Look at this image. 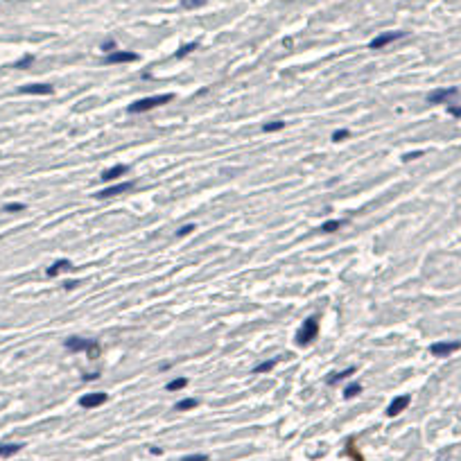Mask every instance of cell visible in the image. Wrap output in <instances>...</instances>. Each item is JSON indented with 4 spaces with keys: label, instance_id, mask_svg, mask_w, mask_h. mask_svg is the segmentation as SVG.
<instances>
[{
    "label": "cell",
    "instance_id": "29",
    "mask_svg": "<svg viewBox=\"0 0 461 461\" xmlns=\"http://www.w3.org/2000/svg\"><path fill=\"white\" fill-rule=\"evenodd\" d=\"M27 64H32V57H30V54H27L25 59H21V61H18V64H16V68H25Z\"/></svg>",
    "mask_w": 461,
    "mask_h": 461
},
{
    "label": "cell",
    "instance_id": "5",
    "mask_svg": "<svg viewBox=\"0 0 461 461\" xmlns=\"http://www.w3.org/2000/svg\"><path fill=\"white\" fill-rule=\"evenodd\" d=\"M455 95H459V88H457V86H450V88H436V91H432L427 95V102L429 104H443Z\"/></svg>",
    "mask_w": 461,
    "mask_h": 461
},
{
    "label": "cell",
    "instance_id": "22",
    "mask_svg": "<svg viewBox=\"0 0 461 461\" xmlns=\"http://www.w3.org/2000/svg\"><path fill=\"white\" fill-rule=\"evenodd\" d=\"M192 50H197V43H188V45H183L181 50H177V57L181 59V57H186V54L192 52Z\"/></svg>",
    "mask_w": 461,
    "mask_h": 461
},
{
    "label": "cell",
    "instance_id": "18",
    "mask_svg": "<svg viewBox=\"0 0 461 461\" xmlns=\"http://www.w3.org/2000/svg\"><path fill=\"white\" fill-rule=\"evenodd\" d=\"M276 364H278V359H269V362H263V364L253 366V373H267V371H271Z\"/></svg>",
    "mask_w": 461,
    "mask_h": 461
},
{
    "label": "cell",
    "instance_id": "1",
    "mask_svg": "<svg viewBox=\"0 0 461 461\" xmlns=\"http://www.w3.org/2000/svg\"><path fill=\"white\" fill-rule=\"evenodd\" d=\"M66 348L70 353H88V357L95 359L100 355V344L93 342V339H79V337H70L66 339Z\"/></svg>",
    "mask_w": 461,
    "mask_h": 461
},
{
    "label": "cell",
    "instance_id": "4",
    "mask_svg": "<svg viewBox=\"0 0 461 461\" xmlns=\"http://www.w3.org/2000/svg\"><path fill=\"white\" fill-rule=\"evenodd\" d=\"M459 348H461V342H436L429 346V353L434 355V357H448V355H452Z\"/></svg>",
    "mask_w": 461,
    "mask_h": 461
},
{
    "label": "cell",
    "instance_id": "31",
    "mask_svg": "<svg viewBox=\"0 0 461 461\" xmlns=\"http://www.w3.org/2000/svg\"><path fill=\"white\" fill-rule=\"evenodd\" d=\"M421 154H423V152H414V154H405V161H414V158H419Z\"/></svg>",
    "mask_w": 461,
    "mask_h": 461
},
{
    "label": "cell",
    "instance_id": "12",
    "mask_svg": "<svg viewBox=\"0 0 461 461\" xmlns=\"http://www.w3.org/2000/svg\"><path fill=\"white\" fill-rule=\"evenodd\" d=\"M127 170H129L127 165H113V167H109V170L102 172V181H113V179H118V177H122V174H127Z\"/></svg>",
    "mask_w": 461,
    "mask_h": 461
},
{
    "label": "cell",
    "instance_id": "19",
    "mask_svg": "<svg viewBox=\"0 0 461 461\" xmlns=\"http://www.w3.org/2000/svg\"><path fill=\"white\" fill-rule=\"evenodd\" d=\"M342 226H344V222L330 220V222H326V224H321V230H323V233H335V230H339Z\"/></svg>",
    "mask_w": 461,
    "mask_h": 461
},
{
    "label": "cell",
    "instance_id": "3",
    "mask_svg": "<svg viewBox=\"0 0 461 461\" xmlns=\"http://www.w3.org/2000/svg\"><path fill=\"white\" fill-rule=\"evenodd\" d=\"M316 333H319V319H316V316H310V319H306L303 326H301L299 335H296V342L310 344L312 339H316Z\"/></svg>",
    "mask_w": 461,
    "mask_h": 461
},
{
    "label": "cell",
    "instance_id": "15",
    "mask_svg": "<svg viewBox=\"0 0 461 461\" xmlns=\"http://www.w3.org/2000/svg\"><path fill=\"white\" fill-rule=\"evenodd\" d=\"M197 405H199V402L194 400V398H183L181 402H177V407H174V409H177V412H188V409H194Z\"/></svg>",
    "mask_w": 461,
    "mask_h": 461
},
{
    "label": "cell",
    "instance_id": "30",
    "mask_svg": "<svg viewBox=\"0 0 461 461\" xmlns=\"http://www.w3.org/2000/svg\"><path fill=\"white\" fill-rule=\"evenodd\" d=\"M190 230H194L192 224H188V226H183V229H179V235H188Z\"/></svg>",
    "mask_w": 461,
    "mask_h": 461
},
{
    "label": "cell",
    "instance_id": "16",
    "mask_svg": "<svg viewBox=\"0 0 461 461\" xmlns=\"http://www.w3.org/2000/svg\"><path fill=\"white\" fill-rule=\"evenodd\" d=\"M186 384H188V380H186V378H177V380H170V382H167L165 389H167V391H181Z\"/></svg>",
    "mask_w": 461,
    "mask_h": 461
},
{
    "label": "cell",
    "instance_id": "8",
    "mask_svg": "<svg viewBox=\"0 0 461 461\" xmlns=\"http://www.w3.org/2000/svg\"><path fill=\"white\" fill-rule=\"evenodd\" d=\"M107 400H109L107 393L97 391V393H86V396H81L79 398V405H81V407H86V409H93V407H100V405H104Z\"/></svg>",
    "mask_w": 461,
    "mask_h": 461
},
{
    "label": "cell",
    "instance_id": "23",
    "mask_svg": "<svg viewBox=\"0 0 461 461\" xmlns=\"http://www.w3.org/2000/svg\"><path fill=\"white\" fill-rule=\"evenodd\" d=\"M201 5H206V0H183L186 9H194V7H201Z\"/></svg>",
    "mask_w": 461,
    "mask_h": 461
},
{
    "label": "cell",
    "instance_id": "6",
    "mask_svg": "<svg viewBox=\"0 0 461 461\" xmlns=\"http://www.w3.org/2000/svg\"><path fill=\"white\" fill-rule=\"evenodd\" d=\"M136 183L134 181H124V183H118V186H111V188H104L102 192H97L95 197L97 199H107V197H118V194H124L129 190H134Z\"/></svg>",
    "mask_w": 461,
    "mask_h": 461
},
{
    "label": "cell",
    "instance_id": "21",
    "mask_svg": "<svg viewBox=\"0 0 461 461\" xmlns=\"http://www.w3.org/2000/svg\"><path fill=\"white\" fill-rule=\"evenodd\" d=\"M285 127V122L283 120H273V122H267L263 127V131H267V134H271V131H278V129H283Z\"/></svg>",
    "mask_w": 461,
    "mask_h": 461
},
{
    "label": "cell",
    "instance_id": "11",
    "mask_svg": "<svg viewBox=\"0 0 461 461\" xmlns=\"http://www.w3.org/2000/svg\"><path fill=\"white\" fill-rule=\"evenodd\" d=\"M138 54L136 52H124V50H115L107 57V64H129V61H136Z\"/></svg>",
    "mask_w": 461,
    "mask_h": 461
},
{
    "label": "cell",
    "instance_id": "7",
    "mask_svg": "<svg viewBox=\"0 0 461 461\" xmlns=\"http://www.w3.org/2000/svg\"><path fill=\"white\" fill-rule=\"evenodd\" d=\"M402 37H405V32H384V34H380V37L373 38V41L369 43V48L371 50H380V48H384V45H389V43L398 41V38H402Z\"/></svg>",
    "mask_w": 461,
    "mask_h": 461
},
{
    "label": "cell",
    "instance_id": "24",
    "mask_svg": "<svg viewBox=\"0 0 461 461\" xmlns=\"http://www.w3.org/2000/svg\"><path fill=\"white\" fill-rule=\"evenodd\" d=\"M25 210V204H7L5 206V213H21Z\"/></svg>",
    "mask_w": 461,
    "mask_h": 461
},
{
    "label": "cell",
    "instance_id": "17",
    "mask_svg": "<svg viewBox=\"0 0 461 461\" xmlns=\"http://www.w3.org/2000/svg\"><path fill=\"white\" fill-rule=\"evenodd\" d=\"M353 373H355V369H353V366H350V369L342 371V373H333V376L328 378V382H330V384H335V382H339V380H346V378H348V376H353Z\"/></svg>",
    "mask_w": 461,
    "mask_h": 461
},
{
    "label": "cell",
    "instance_id": "2",
    "mask_svg": "<svg viewBox=\"0 0 461 461\" xmlns=\"http://www.w3.org/2000/svg\"><path fill=\"white\" fill-rule=\"evenodd\" d=\"M172 93H165V95H154V97H143L138 102L129 104V113H145V111H152V109L161 107V104H167L172 102Z\"/></svg>",
    "mask_w": 461,
    "mask_h": 461
},
{
    "label": "cell",
    "instance_id": "9",
    "mask_svg": "<svg viewBox=\"0 0 461 461\" xmlns=\"http://www.w3.org/2000/svg\"><path fill=\"white\" fill-rule=\"evenodd\" d=\"M409 402H412V398L409 396H398L391 400V405L386 407V416H398V414H402L405 409L409 407Z\"/></svg>",
    "mask_w": 461,
    "mask_h": 461
},
{
    "label": "cell",
    "instance_id": "27",
    "mask_svg": "<svg viewBox=\"0 0 461 461\" xmlns=\"http://www.w3.org/2000/svg\"><path fill=\"white\" fill-rule=\"evenodd\" d=\"M448 113H450V115H455V118H461V107H452V104H450V107H448Z\"/></svg>",
    "mask_w": 461,
    "mask_h": 461
},
{
    "label": "cell",
    "instance_id": "20",
    "mask_svg": "<svg viewBox=\"0 0 461 461\" xmlns=\"http://www.w3.org/2000/svg\"><path fill=\"white\" fill-rule=\"evenodd\" d=\"M359 391H362V386H359L357 382H355V384H348L346 389H344V398H348V400H350V398H355Z\"/></svg>",
    "mask_w": 461,
    "mask_h": 461
},
{
    "label": "cell",
    "instance_id": "25",
    "mask_svg": "<svg viewBox=\"0 0 461 461\" xmlns=\"http://www.w3.org/2000/svg\"><path fill=\"white\" fill-rule=\"evenodd\" d=\"M348 131H346V129H339V131H335V134H333V140H335V143H339V140H344V138H348Z\"/></svg>",
    "mask_w": 461,
    "mask_h": 461
},
{
    "label": "cell",
    "instance_id": "14",
    "mask_svg": "<svg viewBox=\"0 0 461 461\" xmlns=\"http://www.w3.org/2000/svg\"><path fill=\"white\" fill-rule=\"evenodd\" d=\"M68 269H70V263H68V260H57V263H54L52 267L48 269V276H50V278H54V276H59L61 271H68Z\"/></svg>",
    "mask_w": 461,
    "mask_h": 461
},
{
    "label": "cell",
    "instance_id": "10",
    "mask_svg": "<svg viewBox=\"0 0 461 461\" xmlns=\"http://www.w3.org/2000/svg\"><path fill=\"white\" fill-rule=\"evenodd\" d=\"M52 86L50 84H27V86H21V93L25 95H52Z\"/></svg>",
    "mask_w": 461,
    "mask_h": 461
},
{
    "label": "cell",
    "instance_id": "13",
    "mask_svg": "<svg viewBox=\"0 0 461 461\" xmlns=\"http://www.w3.org/2000/svg\"><path fill=\"white\" fill-rule=\"evenodd\" d=\"M21 448H23L21 443H0V459L14 457L16 452H21Z\"/></svg>",
    "mask_w": 461,
    "mask_h": 461
},
{
    "label": "cell",
    "instance_id": "26",
    "mask_svg": "<svg viewBox=\"0 0 461 461\" xmlns=\"http://www.w3.org/2000/svg\"><path fill=\"white\" fill-rule=\"evenodd\" d=\"M181 461H208V457L206 455H188V457H183Z\"/></svg>",
    "mask_w": 461,
    "mask_h": 461
},
{
    "label": "cell",
    "instance_id": "28",
    "mask_svg": "<svg viewBox=\"0 0 461 461\" xmlns=\"http://www.w3.org/2000/svg\"><path fill=\"white\" fill-rule=\"evenodd\" d=\"M113 48H115V43H113V41H107V43H102V50H104V52H109V54H111V52H115V50H113Z\"/></svg>",
    "mask_w": 461,
    "mask_h": 461
}]
</instances>
